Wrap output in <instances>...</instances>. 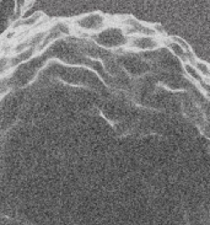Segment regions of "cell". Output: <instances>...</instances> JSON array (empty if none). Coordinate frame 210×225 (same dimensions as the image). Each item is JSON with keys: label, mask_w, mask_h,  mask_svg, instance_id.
Listing matches in <instances>:
<instances>
[{"label": "cell", "mask_w": 210, "mask_h": 225, "mask_svg": "<svg viewBox=\"0 0 210 225\" xmlns=\"http://www.w3.org/2000/svg\"><path fill=\"white\" fill-rule=\"evenodd\" d=\"M197 67H198V69H199V70H200V73H202V74L210 75V70H209V68H208L205 64H203V63H198V64H197Z\"/></svg>", "instance_id": "cell-2"}, {"label": "cell", "mask_w": 210, "mask_h": 225, "mask_svg": "<svg viewBox=\"0 0 210 225\" xmlns=\"http://www.w3.org/2000/svg\"><path fill=\"white\" fill-rule=\"evenodd\" d=\"M169 46H171V48H172V50H173L175 53H178V56H183V54H184V50H186V49H184V48H183L181 44L171 43Z\"/></svg>", "instance_id": "cell-1"}, {"label": "cell", "mask_w": 210, "mask_h": 225, "mask_svg": "<svg viewBox=\"0 0 210 225\" xmlns=\"http://www.w3.org/2000/svg\"><path fill=\"white\" fill-rule=\"evenodd\" d=\"M186 69H187V71H188V73H189V74H191V75H192L193 78H195V79H198V80H199V79H200V76H199V75L197 74V70H195L194 68H192V67H189V65H187V67H186Z\"/></svg>", "instance_id": "cell-3"}]
</instances>
